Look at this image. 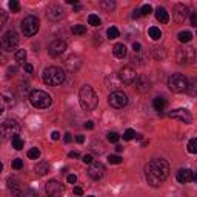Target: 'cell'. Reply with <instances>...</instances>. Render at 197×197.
I'll return each mask as SVG.
<instances>
[{"instance_id": "obj_1", "label": "cell", "mask_w": 197, "mask_h": 197, "mask_svg": "<svg viewBox=\"0 0 197 197\" xmlns=\"http://www.w3.org/2000/svg\"><path fill=\"white\" fill-rule=\"evenodd\" d=\"M148 183L154 188H157L162 182L166 180L170 174V165L165 159H152L145 168Z\"/></svg>"}, {"instance_id": "obj_2", "label": "cell", "mask_w": 197, "mask_h": 197, "mask_svg": "<svg viewBox=\"0 0 197 197\" xmlns=\"http://www.w3.org/2000/svg\"><path fill=\"white\" fill-rule=\"evenodd\" d=\"M79 98H80V106L85 111L96 109V106H97V103H98V97H97V94H96V91L91 86H88V85L82 86V89L79 93Z\"/></svg>"}, {"instance_id": "obj_3", "label": "cell", "mask_w": 197, "mask_h": 197, "mask_svg": "<svg viewBox=\"0 0 197 197\" xmlns=\"http://www.w3.org/2000/svg\"><path fill=\"white\" fill-rule=\"evenodd\" d=\"M43 82L49 86H59L65 82V71L59 66H49L43 71Z\"/></svg>"}, {"instance_id": "obj_4", "label": "cell", "mask_w": 197, "mask_h": 197, "mask_svg": "<svg viewBox=\"0 0 197 197\" xmlns=\"http://www.w3.org/2000/svg\"><path fill=\"white\" fill-rule=\"evenodd\" d=\"M29 102H31V105H32L34 108L45 109V108L51 106L52 98H51L49 94H46V93L42 91V89H34V91H31V94H29Z\"/></svg>"}, {"instance_id": "obj_5", "label": "cell", "mask_w": 197, "mask_h": 197, "mask_svg": "<svg viewBox=\"0 0 197 197\" xmlns=\"http://www.w3.org/2000/svg\"><path fill=\"white\" fill-rule=\"evenodd\" d=\"M168 86L172 93H185L188 89V79L183 74H172L168 79Z\"/></svg>"}, {"instance_id": "obj_6", "label": "cell", "mask_w": 197, "mask_h": 197, "mask_svg": "<svg viewBox=\"0 0 197 197\" xmlns=\"http://www.w3.org/2000/svg\"><path fill=\"white\" fill-rule=\"evenodd\" d=\"M19 132H20V125L16 120H5L0 126V136L3 139H12L19 136Z\"/></svg>"}, {"instance_id": "obj_7", "label": "cell", "mask_w": 197, "mask_h": 197, "mask_svg": "<svg viewBox=\"0 0 197 197\" xmlns=\"http://www.w3.org/2000/svg\"><path fill=\"white\" fill-rule=\"evenodd\" d=\"M40 28V22L36 16H26L23 20H22V31L26 37H31L34 34H37Z\"/></svg>"}, {"instance_id": "obj_8", "label": "cell", "mask_w": 197, "mask_h": 197, "mask_svg": "<svg viewBox=\"0 0 197 197\" xmlns=\"http://www.w3.org/2000/svg\"><path fill=\"white\" fill-rule=\"evenodd\" d=\"M17 45H19V36H17L16 31H8V32H5V36H3L2 40H0L2 51H12V49H16Z\"/></svg>"}, {"instance_id": "obj_9", "label": "cell", "mask_w": 197, "mask_h": 197, "mask_svg": "<svg viewBox=\"0 0 197 197\" xmlns=\"http://www.w3.org/2000/svg\"><path fill=\"white\" fill-rule=\"evenodd\" d=\"M108 103L113 108H123L128 103V96L123 91H113L108 97Z\"/></svg>"}, {"instance_id": "obj_10", "label": "cell", "mask_w": 197, "mask_h": 197, "mask_svg": "<svg viewBox=\"0 0 197 197\" xmlns=\"http://www.w3.org/2000/svg\"><path fill=\"white\" fill-rule=\"evenodd\" d=\"M45 191L49 197H62L65 193V186L57 180H49L45 185Z\"/></svg>"}, {"instance_id": "obj_11", "label": "cell", "mask_w": 197, "mask_h": 197, "mask_svg": "<svg viewBox=\"0 0 197 197\" xmlns=\"http://www.w3.org/2000/svg\"><path fill=\"white\" fill-rule=\"evenodd\" d=\"M136 79H137V74L131 66H125L119 71V80L125 85H132L136 82Z\"/></svg>"}, {"instance_id": "obj_12", "label": "cell", "mask_w": 197, "mask_h": 197, "mask_svg": "<svg viewBox=\"0 0 197 197\" xmlns=\"http://www.w3.org/2000/svg\"><path fill=\"white\" fill-rule=\"evenodd\" d=\"M65 51H66V43H65L63 40H60V39L52 40L48 46V52H49L51 57H59V55H62Z\"/></svg>"}, {"instance_id": "obj_13", "label": "cell", "mask_w": 197, "mask_h": 197, "mask_svg": "<svg viewBox=\"0 0 197 197\" xmlns=\"http://www.w3.org/2000/svg\"><path fill=\"white\" fill-rule=\"evenodd\" d=\"M103 174H105V165H103V163H100V162H93V163L89 165V168H88V175H89L91 179L98 180V179L103 177Z\"/></svg>"}, {"instance_id": "obj_14", "label": "cell", "mask_w": 197, "mask_h": 197, "mask_svg": "<svg viewBox=\"0 0 197 197\" xmlns=\"http://www.w3.org/2000/svg\"><path fill=\"white\" fill-rule=\"evenodd\" d=\"M170 117L171 119H175V120H180V122H185V123H191V120H193L190 111L185 109V108H179V109L171 111L170 113Z\"/></svg>"}, {"instance_id": "obj_15", "label": "cell", "mask_w": 197, "mask_h": 197, "mask_svg": "<svg viewBox=\"0 0 197 197\" xmlns=\"http://www.w3.org/2000/svg\"><path fill=\"white\" fill-rule=\"evenodd\" d=\"M177 180L180 183H190V182H196L197 177H196V172L193 170H180L177 172Z\"/></svg>"}, {"instance_id": "obj_16", "label": "cell", "mask_w": 197, "mask_h": 197, "mask_svg": "<svg viewBox=\"0 0 197 197\" xmlns=\"http://www.w3.org/2000/svg\"><path fill=\"white\" fill-rule=\"evenodd\" d=\"M186 16H188L186 6H185V5H175V8H174V19H175V22H177V23L185 22Z\"/></svg>"}, {"instance_id": "obj_17", "label": "cell", "mask_w": 197, "mask_h": 197, "mask_svg": "<svg viewBox=\"0 0 197 197\" xmlns=\"http://www.w3.org/2000/svg\"><path fill=\"white\" fill-rule=\"evenodd\" d=\"M62 17H63V9H62L60 6L52 5V6H49L48 8V19L49 20L57 22V20H60Z\"/></svg>"}, {"instance_id": "obj_18", "label": "cell", "mask_w": 197, "mask_h": 197, "mask_svg": "<svg viewBox=\"0 0 197 197\" xmlns=\"http://www.w3.org/2000/svg\"><path fill=\"white\" fill-rule=\"evenodd\" d=\"M134 83H136V88H137L139 93H147L148 89L151 88V86H149V80H148L147 77H143V75H142V77L137 75V79H136Z\"/></svg>"}, {"instance_id": "obj_19", "label": "cell", "mask_w": 197, "mask_h": 197, "mask_svg": "<svg viewBox=\"0 0 197 197\" xmlns=\"http://www.w3.org/2000/svg\"><path fill=\"white\" fill-rule=\"evenodd\" d=\"M65 65H66V68H68L71 73H74V71H77V70L80 68V59H79L77 55H71V57L66 59Z\"/></svg>"}, {"instance_id": "obj_20", "label": "cell", "mask_w": 197, "mask_h": 197, "mask_svg": "<svg viewBox=\"0 0 197 197\" xmlns=\"http://www.w3.org/2000/svg\"><path fill=\"white\" fill-rule=\"evenodd\" d=\"M156 19H157L160 23L166 25L168 22H170V14H168V11H166L165 8L159 6V8L156 9Z\"/></svg>"}, {"instance_id": "obj_21", "label": "cell", "mask_w": 197, "mask_h": 197, "mask_svg": "<svg viewBox=\"0 0 197 197\" xmlns=\"http://www.w3.org/2000/svg\"><path fill=\"white\" fill-rule=\"evenodd\" d=\"M113 52H114V55H116V57H119V59H123V57L126 55V46H125L123 43H117V45H114V48H113Z\"/></svg>"}, {"instance_id": "obj_22", "label": "cell", "mask_w": 197, "mask_h": 197, "mask_svg": "<svg viewBox=\"0 0 197 197\" xmlns=\"http://www.w3.org/2000/svg\"><path fill=\"white\" fill-rule=\"evenodd\" d=\"M34 171L37 172L39 175H45V174H48V172H49V165L46 163V162H40V163H37V165H36Z\"/></svg>"}, {"instance_id": "obj_23", "label": "cell", "mask_w": 197, "mask_h": 197, "mask_svg": "<svg viewBox=\"0 0 197 197\" xmlns=\"http://www.w3.org/2000/svg\"><path fill=\"white\" fill-rule=\"evenodd\" d=\"M152 106H154V109L156 111H163L165 109V106H166V102H165V98L163 97H156L152 100Z\"/></svg>"}, {"instance_id": "obj_24", "label": "cell", "mask_w": 197, "mask_h": 197, "mask_svg": "<svg viewBox=\"0 0 197 197\" xmlns=\"http://www.w3.org/2000/svg\"><path fill=\"white\" fill-rule=\"evenodd\" d=\"M14 60H16L19 65H25V62H26V51H25V49L16 51V54H14Z\"/></svg>"}, {"instance_id": "obj_25", "label": "cell", "mask_w": 197, "mask_h": 197, "mask_svg": "<svg viewBox=\"0 0 197 197\" xmlns=\"http://www.w3.org/2000/svg\"><path fill=\"white\" fill-rule=\"evenodd\" d=\"M148 34H149V37H151L152 40H159V39L162 37V31H160L157 26H151V28L148 29Z\"/></svg>"}, {"instance_id": "obj_26", "label": "cell", "mask_w": 197, "mask_h": 197, "mask_svg": "<svg viewBox=\"0 0 197 197\" xmlns=\"http://www.w3.org/2000/svg\"><path fill=\"white\" fill-rule=\"evenodd\" d=\"M191 39H193V34H191L190 31H182V32H179V42L188 43V42H191Z\"/></svg>"}, {"instance_id": "obj_27", "label": "cell", "mask_w": 197, "mask_h": 197, "mask_svg": "<svg viewBox=\"0 0 197 197\" xmlns=\"http://www.w3.org/2000/svg\"><path fill=\"white\" fill-rule=\"evenodd\" d=\"M11 143H12V148H14V149H17V151H20V149L23 148V145H25L23 140H22L19 136L12 137V139H11Z\"/></svg>"}, {"instance_id": "obj_28", "label": "cell", "mask_w": 197, "mask_h": 197, "mask_svg": "<svg viewBox=\"0 0 197 197\" xmlns=\"http://www.w3.org/2000/svg\"><path fill=\"white\" fill-rule=\"evenodd\" d=\"M71 31H73V34L82 36V34H85V32H86V26H85V25H74Z\"/></svg>"}, {"instance_id": "obj_29", "label": "cell", "mask_w": 197, "mask_h": 197, "mask_svg": "<svg viewBox=\"0 0 197 197\" xmlns=\"http://www.w3.org/2000/svg\"><path fill=\"white\" fill-rule=\"evenodd\" d=\"M106 34H108V39H117L119 37V29L116 26H111V28H108Z\"/></svg>"}, {"instance_id": "obj_30", "label": "cell", "mask_w": 197, "mask_h": 197, "mask_svg": "<svg viewBox=\"0 0 197 197\" xmlns=\"http://www.w3.org/2000/svg\"><path fill=\"white\" fill-rule=\"evenodd\" d=\"M120 162H122V157H120V156H116V154L108 156V163H111V165H119Z\"/></svg>"}, {"instance_id": "obj_31", "label": "cell", "mask_w": 197, "mask_h": 197, "mask_svg": "<svg viewBox=\"0 0 197 197\" xmlns=\"http://www.w3.org/2000/svg\"><path fill=\"white\" fill-rule=\"evenodd\" d=\"M88 23L91 25V26H98V25H100L98 16H96V14H89V17H88Z\"/></svg>"}, {"instance_id": "obj_32", "label": "cell", "mask_w": 197, "mask_h": 197, "mask_svg": "<svg viewBox=\"0 0 197 197\" xmlns=\"http://www.w3.org/2000/svg\"><path fill=\"white\" fill-rule=\"evenodd\" d=\"M28 157L29 159H39L40 157V149L39 148H31L28 151Z\"/></svg>"}, {"instance_id": "obj_33", "label": "cell", "mask_w": 197, "mask_h": 197, "mask_svg": "<svg viewBox=\"0 0 197 197\" xmlns=\"http://www.w3.org/2000/svg\"><path fill=\"white\" fill-rule=\"evenodd\" d=\"M188 151L191 154H196L197 152V139H191L190 143H188Z\"/></svg>"}, {"instance_id": "obj_34", "label": "cell", "mask_w": 197, "mask_h": 197, "mask_svg": "<svg viewBox=\"0 0 197 197\" xmlns=\"http://www.w3.org/2000/svg\"><path fill=\"white\" fill-rule=\"evenodd\" d=\"M8 6H9V9H11L12 12H19V11H20V5H19L17 0H11V2L8 3Z\"/></svg>"}, {"instance_id": "obj_35", "label": "cell", "mask_w": 197, "mask_h": 197, "mask_svg": "<svg viewBox=\"0 0 197 197\" xmlns=\"http://www.w3.org/2000/svg\"><path fill=\"white\" fill-rule=\"evenodd\" d=\"M106 139H108V142H111V143H117L119 139H120V136H119L117 132H108Z\"/></svg>"}, {"instance_id": "obj_36", "label": "cell", "mask_w": 197, "mask_h": 197, "mask_svg": "<svg viewBox=\"0 0 197 197\" xmlns=\"http://www.w3.org/2000/svg\"><path fill=\"white\" fill-rule=\"evenodd\" d=\"M151 12H152V6H151V5H143V6H142V9H140V16H149V14H151Z\"/></svg>"}, {"instance_id": "obj_37", "label": "cell", "mask_w": 197, "mask_h": 197, "mask_svg": "<svg viewBox=\"0 0 197 197\" xmlns=\"http://www.w3.org/2000/svg\"><path fill=\"white\" fill-rule=\"evenodd\" d=\"M134 136H136V131H132V129H126L125 134H123V140H132Z\"/></svg>"}, {"instance_id": "obj_38", "label": "cell", "mask_w": 197, "mask_h": 197, "mask_svg": "<svg viewBox=\"0 0 197 197\" xmlns=\"http://www.w3.org/2000/svg\"><path fill=\"white\" fill-rule=\"evenodd\" d=\"M12 168L14 170H22L23 168V160L22 159H14L12 160Z\"/></svg>"}, {"instance_id": "obj_39", "label": "cell", "mask_w": 197, "mask_h": 197, "mask_svg": "<svg viewBox=\"0 0 197 197\" xmlns=\"http://www.w3.org/2000/svg\"><path fill=\"white\" fill-rule=\"evenodd\" d=\"M22 197H40L39 196V193L36 191V190H28V191H25L23 196Z\"/></svg>"}, {"instance_id": "obj_40", "label": "cell", "mask_w": 197, "mask_h": 197, "mask_svg": "<svg viewBox=\"0 0 197 197\" xmlns=\"http://www.w3.org/2000/svg\"><path fill=\"white\" fill-rule=\"evenodd\" d=\"M93 151L96 152V154H102L103 152V145L102 143H98V148H97V140L93 143Z\"/></svg>"}, {"instance_id": "obj_41", "label": "cell", "mask_w": 197, "mask_h": 197, "mask_svg": "<svg viewBox=\"0 0 197 197\" xmlns=\"http://www.w3.org/2000/svg\"><path fill=\"white\" fill-rule=\"evenodd\" d=\"M82 162H83L85 165H91V163H93V156H91V154H85V156L82 157Z\"/></svg>"}, {"instance_id": "obj_42", "label": "cell", "mask_w": 197, "mask_h": 197, "mask_svg": "<svg viewBox=\"0 0 197 197\" xmlns=\"http://www.w3.org/2000/svg\"><path fill=\"white\" fill-rule=\"evenodd\" d=\"M6 19H8V14L3 11V9H0V28L5 25V22H6Z\"/></svg>"}, {"instance_id": "obj_43", "label": "cell", "mask_w": 197, "mask_h": 197, "mask_svg": "<svg viewBox=\"0 0 197 197\" xmlns=\"http://www.w3.org/2000/svg\"><path fill=\"white\" fill-rule=\"evenodd\" d=\"M100 5H102V8H105V9H113V8L116 6L114 2H102Z\"/></svg>"}, {"instance_id": "obj_44", "label": "cell", "mask_w": 197, "mask_h": 197, "mask_svg": "<svg viewBox=\"0 0 197 197\" xmlns=\"http://www.w3.org/2000/svg\"><path fill=\"white\" fill-rule=\"evenodd\" d=\"M66 180H68V183H75V182H77V175H75V174H70Z\"/></svg>"}, {"instance_id": "obj_45", "label": "cell", "mask_w": 197, "mask_h": 197, "mask_svg": "<svg viewBox=\"0 0 197 197\" xmlns=\"http://www.w3.org/2000/svg\"><path fill=\"white\" fill-rule=\"evenodd\" d=\"M16 73H17V66H9V68H8V75H9V77L14 75Z\"/></svg>"}, {"instance_id": "obj_46", "label": "cell", "mask_w": 197, "mask_h": 197, "mask_svg": "<svg viewBox=\"0 0 197 197\" xmlns=\"http://www.w3.org/2000/svg\"><path fill=\"white\" fill-rule=\"evenodd\" d=\"M132 49H134V52H140V51H142V46H140V43L134 42V43H132Z\"/></svg>"}, {"instance_id": "obj_47", "label": "cell", "mask_w": 197, "mask_h": 197, "mask_svg": "<svg viewBox=\"0 0 197 197\" xmlns=\"http://www.w3.org/2000/svg\"><path fill=\"white\" fill-rule=\"evenodd\" d=\"M191 26H197V14L196 12L191 14Z\"/></svg>"}, {"instance_id": "obj_48", "label": "cell", "mask_w": 197, "mask_h": 197, "mask_svg": "<svg viewBox=\"0 0 197 197\" xmlns=\"http://www.w3.org/2000/svg\"><path fill=\"white\" fill-rule=\"evenodd\" d=\"M51 139H52V140H59V139H60V132H59V131H52Z\"/></svg>"}, {"instance_id": "obj_49", "label": "cell", "mask_w": 197, "mask_h": 197, "mask_svg": "<svg viewBox=\"0 0 197 197\" xmlns=\"http://www.w3.org/2000/svg\"><path fill=\"white\" fill-rule=\"evenodd\" d=\"M3 63H6V55H5V52L0 49V65H3Z\"/></svg>"}, {"instance_id": "obj_50", "label": "cell", "mask_w": 197, "mask_h": 197, "mask_svg": "<svg viewBox=\"0 0 197 197\" xmlns=\"http://www.w3.org/2000/svg\"><path fill=\"white\" fill-rule=\"evenodd\" d=\"M74 194H75V196H82V194H83V190H82L80 186H75V188H74Z\"/></svg>"}, {"instance_id": "obj_51", "label": "cell", "mask_w": 197, "mask_h": 197, "mask_svg": "<svg viewBox=\"0 0 197 197\" xmlns=\"http://www.w3.org/2000/svg\"><path fill=\"white\" fill-rule=\"evenodd\" d=\"M63 140H65V143H70V142L73 140L71 134H70V132H66V134H65V137H63Z\"/></svg>"}, {"instance_id": "obj_52", "label": "cell", "mask_w": 197, "mask_h": 197, "mask_svg": "<svg viewBox=\"0 0 197 197\" xmlns=\"http://www.w3.org/2000/svg\"><path fill=\"white\" fill-rule=\"evenodd\" d=\"M85 128H88V129H93V128H94V122H93V120H88V122H85Z\"/></svg>"}, {"instance_id": "obj_53", "label": "cell", "mask_w": 197, "mask_h": 197, "mask_svg": "<svg viewBox=\"0 0 197 197\" xmlns=\"http://www.w3.org/2000/svg\"><path fill=\"white\" fill-rule=\"evenodd\" d=\"M139 17H140V9H136L132 12V19H139Z\"/></svg>"}, {"instance_id": "obj_54", "label": "cell", "mask_w": 197, "mask_h": 197, "mask_svg": "<svg viewBox=\"0 0 197 197\" xmlns=\"http://www.w3.org/2000/svg\"><path fill=\"white\" fill-rule=\"evenodd\" d=\"M25 71H26V73H32V65L26 63V65H25Z\"/></svg>"}, {"instance_id": "obj_55", "label": "cell", "mask_w": 197, "mask_h": 197, "mask_svg": "<svg viewBox=\"0 0 197 197\" xmlns=\"http://www.w3.org/2000/svg\"><path fill=\"white\" fill-rule=\"evenodd\" d=\"M75 142H77V143H83V142H85V137H83V136H77V137H75Z\"/></svg>"}, {"instance_id": "obj_56", "label": "cell", "mask_w": 197, "mask_h": 197, "mask_svg": "<svg viewBox=\"0 0 197 197\" xmlns=\"http://www.w3.org/2000/svg\"><path fill=\"white\" fill-rule=\"evenodd\" d=\"M79 156H80V154H79L77 151H71V152H70V157H71V159H77Z\"/></svg>"}, {"instance_id": "obj_57", "label": "cell", "mask_w": 197, "mask_h": 197, "mask_svg": "<svg viewBox=\"0 0 197 197\" xmlns=\"http://www.w3.org/2000/svg\"><path fill=\"white\" fill-rule=\"evenodd\" d=\"M116 151H117V152H122V151H123V147L117 145V147H116Z\"/></svg>"}, {"instance_id": "obj_58", "label": "cell", "mask_w": 197, "mask_h": 197, "mask_svg": "<svg viewBox=\"0 0 197 197\" xmlns=\"http://www.w3.org/2000/svg\"><path fill=\"white\" fill-rule=\"evenodd\" d=\"M66 3H70V5H77V0H66Z\"/></svg>"}, {"instance_id": "obj_59", "label": "cell", "mask_w": 197, "mask_h": 197, "mask_svg": "<svg viewBox=\"0 0 197 197\" xmlns=\"http://www.w3.org/2000/svg\"><path fill=\"white\" fill-rule=\"evenodd\" d=\"M3 171V163H2V162H0V172Z\"/></svg>"}, {"instance_id": "obj_60", "label": "cell", "mask_w": 197, "mask_h": 197, "mask_svg": "<svg viewBox=\"0 0 197 197\" xmlns=\"http://www.w3.org/2000/svg\"><path fill=\"white\" fill-rule=\"evenodd\" d=\"M2 113H3V109H2V108H0V114H2Z\"/></svg>"}, {"instance_id": "obj_61", "label": "cell", "mask_w": 197, "mask_h": 197, "mask_svg": "<svg viewBox=\"0 0 197 197\" xmlns=\"http://www.w3.org/2000/svg\"><path fill=\"white\" fill-rule=\"evenodd\" d=\"M88 197H94V196H88Z\"/></svg>"}]
</instances>
